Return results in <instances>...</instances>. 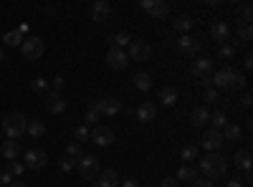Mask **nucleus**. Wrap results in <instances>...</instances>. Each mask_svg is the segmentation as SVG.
<instances>
[{
  "label": "nucleus",
  "instance_id": "obj_1",
  "mask_svg": "<svg viewBox=\"0 0 253 187\" xmlns=\"http://www.w3.org/2000/svg\"><path fill=\"white\" fill-rule=\"evenodd\" d=\"M213 86L223 89V91H236V89L246 86V76L238 74L233 66H223V69H218V74H213Z\"/></svg>",
  "mask_w": 253,
  "mask_h": 187
},
{
  "label": "nucleus",
  "instance_id": "obj_2",
  "mask_svg": "<svg viewBox=\"0 0 253 187\" xmlns=\"http://www.w3.org/2000/svg\"><path fill=\"white\" fill-rule=\"evenodd\" d=\"M200 170H203V175H205L208 180H213V177H223V175L228 172V162H225V157H223V154L210 152L208 157H203V159H200Z\"/></svg>",
  "mask_w": 253,
  "mask_h": 187
},
{
  "label": "nucleus",
  "instance_id": "obj_3",
  "mask_svg": "<svg viewBox=\"0 0 253 187\" xmlns=\"http://www.w3.org/2000/svg\"><path fill=\"white\" fill-rule=\"evenodd\" d=\"M26 127H28V119L20 114V112H10L5 119H3V132L8 139H20L26 134Z\"/></svg>",
  "mask_w": 253,
  "mask_h": 187
},
{
  "label": "nucleus",
  "instance_id": "obj_4",
  "mask_svg": "<svg viewBox=\"0 0 253 187\" xmlns=\"http://www.w3.org/2000/svg\"><path fill=\"white\" fill-rule=\"evenodd\" d=\"M193 76L200 78V84L205 89H213V58H198L193 61Z\"/></svg>",
  "mask_w": 253,
  "mask_h": 187
},
{
  "label": "nucleus",
  "instance_id": "obj_5",
  "mask_svg": "<svg viewBox=\"0 0 253 187\" xmlns=\"http://www.w3.org/2000/svg\"><path fill=\"white\" fill-rule=\"evenodd\" d=\"M76 170H79V175H81L84 180H96L99 172H101V164H99V159L91 157V154H81V157L76 159Z\"/></svg>",
  "mask_w": 253,
  "mask_h": 187
},
{
  "label": "nucleus",
  "instance_id": "obj_6",
  "mask_svg": "<svg viewBox=\"0 0 253 187\" xmlns=\"http://www.w3.org/2000/svg\"><path fill=\"white\" fill-rule=\"evenodd\" d=\"M139 8L144 13H150L152 20H165L170 15V3H167V0H142Z\"/></svg>",
  "mask_w": 253,
  "mask_h": 187
},
{
  "label": "nucleus",
  "instance_id": "obj_7",
  "mask_svg": "<svg viewBox=\"0 0 253 187\" xmlns=\"http://www.w3.org/2000/svg\"><path fill=\"white\" fill-rule=\"evenodd\" d=\"M20 51H23V58H28V61H38L41 56H43L46 46H43V40H41L38 36H31V38H23V43H20Z\"/></svg>",
  "mask_w": 253,
  "mask_h": 187
},
{
  "label": "nucleus",
  "instance_id": "obj_8",
  "mask_svg": "<svg viewBox=\"0 0 253 187\" xmlns=\"http://www.w3.org/2000/svg\"><path fill=\"white\" fill-rule=\"evenodd\" d=\"M89 109H94L99 116H117V112L122 109V104H119V99L107 96V99H96V101H91V107H89Z\"/></svg>",
  "mask_w": 253,
  "mask_h": 187
},
{
  "label": "nucleus",
  "instance_id": "obj_9",
  "mask_svg": "<svg viewBox=\"0 0 253 187\" xmlns=\"http://www.w3.org/2000/svg\"><path fill=\"white\" fill-rule=\"evenodd\" d=\"M198 51H200V40H198V38H193V36H180V40H177V53H180V56L195 58Z\"/></svg>",
  "mask_w": 253,
  "mask_h": 187
},
{
  "label": "nucleus",
  "instance_id": "obj_10",
  "mask_svg": "<svg viewBox=\"0 0 253 187\" xmlns=\"http://www.w3.org/2000/svg\"><path fill=\"white\" fill-rule=\"evenodd\" d=\"M157 119V104L155 101H142L137 107V121L139 124H150Z\"/></svg>",
  "mask_w": 253,
  "mask_h": 187
},
{
  "label": "nucleus",
  "instance_id": "obj_11",
  "mask_svg": "<svg viewBox=\"0 0 253 187\" xmlns=\"http://www.w3.org/2000/svg\"><path fill=\"white\" fill-rule=\"evenodd\" d=\"M48 162V154L43 150H31L26 152V170H43Z\"/></svg>",
  "mask_w": 253,
  "mask_h": 187
},
{
  "label": "nucleus",
  "instance_id": "obj_12",
  "mask_svg": "<svg viewBox=\"0 0 253 187\" xmlns=\"http://www.w3.org/2000/svg\"><path fill=\"white\" fill-rule=\"evenodd\" d=\"M107 64H109V69H126L129 66V56H126L122 48H109V53H107Z\"/></svg>",
  "mask_w": 253,
  "mask_h": 187
},
{
  "label": "nucleus",
  "instance_id": "obj_13",
  "mask_svg": "<svg viewBox=\"0 0 253 187\" xmlns=\"http://www.w3.org/2000/svg\"><path fill=\"white\" fill-rule=\"evenodd\" d=\"M89 139L96 144V147H109V144L114 142V132H112L109 127H96V129L89 134Z\"/></svg>",
  "mask_w": 253,
  "mask_h": 187
},
{
  "label": "nucleus",
  "instance_id": "obj_14",
  "mask_svg": "<svg viewBox=\"0 0 253 187\" xmlns=\"http://www.w3.org/2000/svg\"><path fill=\"white\" fill-rule=\"evenodd\" d=\"M129 58H134V61H147L152 56V48H150V43H144V40H132L129 43V53H126Z\"/></svg>",
  "mask_w": 253,
  "mask_h": 187
},
{
  "label": "nucleus",
  "instance_id": "obj_15",
  "mask_svg": "<svg viewBox=\"0 0 253 187\" xmlns=\"http://www.w3.org/2000/svg\"><path fill=\"white\" fill-rule=\"evenodd\" d=\"M203 147L208 150V152H218L220 150V144H223V134L218 132V129H208L205 134H203Z\"/></svg>",
  "mask_w": 253,
  "mask_h": 187
},
{
  "label": "nucleus",
  "instance_id": "obj_16",
  "mask_svg": "<svg viewBox=\"0 0 253 187\" xmlns=\"http://www.w3.org/2000/svg\"><path fill=\"white\" fill-rule=\"evenodd\" d=\"M46 109H48L51 114L66 112V99H63L61 94H56V91H48V94H46Z\"/></svg>",
  "mask_w": 253,
  "mask_h": 187
},
{
  "label": "nucleus",
  "instance_id": "obj_17",
  "mask_svg": "<svg viewBox=\"0 0 253 187\" xmlns=\"http://www.w3.org/2000/svg\"><path fill=\"white\" fill-rule=\"evenodd\" d=\"M210 36L223 46V43H228V38H230V26L225 23V20H215V23L210 26Z\"/></svg>",
  "mask_w": 253,
  "mask_h": 187
},
{
  "label": "nucleus",
  "instance_id": "obj_18",
  "mask_svg": "<svg viewBox=\"0 0 253 187\" xmlns=\"http://www.w3.org/2000/svg\"><path fill=\"white\" fill-rule=\"evenodd\" d=\"M112 13V5L107 3V0H96V3H91V20H96V23H104V20L109 18Z\"/></svg>",
  "mask_w": 253,
  "mask_h": 187
},
{
  "label": "nucleus",
  "instance_id": "obj_19",
  "mask_svg": "<svg viewBox=\"0 0 253 187\" xmlns=\"http://www.w3.org/2000/svg\"><path fill=\"white\" fill-rule=\"evenodd\" d=\"M119 185V175L117 170H101L96 177V187H117Z\"/></svg>",
  "mask_w": 253,
  "mask_h": 187
},
{
  "label": "nucleus",
  "instance_id": "obj_20",
  "mask_svg": "<svg viewBox=\"0 0 253 187\" xmlns=\"http://www.w3.org/2000/svg\"><path fill=\"white\" fill-rule=\"evenodd\" d=\"M160 104H162V107H175V104H177V89L162 86L160 89Z\"/></svg>",
  "mask_w": 253,
  "mask_h": 187
},
{
  "label": "nucleus",
  "instance_id": "obj_21",
  "mask_svg": "<svg viewBox=\"0 0 253 187\" xmlns=\"http://www.w3.org/2000/svg\"><path fill=\"white\" fill-rule=\"evenodd\" d=\"M220 134H223V142H238L241 139V134H243V129L238 127V124H225V127L220 129Z\"/></svg>",
  "mask_w": 253,
  "mask_h": 187
},
{
  "label": "nucleus",
  "instance_id": "obj_22",
  "mask_svg": "<svg viewBox=\"0 0 253 187\" xmlns=\"http://www.w3.org/2000/svg\"><path fill=\"white\" fill-rule=\"evenodd\" d=\"M3 157L10 159V162L20 157V142H18V139H8V142H3Z\"/></svg>",
  "mask_w": 253,
  "mask_h": 187
},
{
  "label": "nucleus",
  "instance_id": "obj_23",
  "mask_svg": "<svg viewBox=\"0 0 253 187\" xmlns=\"http://www.w3.org/2000/svg\"><path fill=\"white\" fill-rule=\"evenodd\" d=\"M134 86L139 89V91H150L152 89V76L147 74V71H139V74H134Z\"/></svg>",
  "mask_w": 253,
  "mask_h": 187
},
{
  "label": "nucleus",
  "instance_id": "obj_24",
  "mask_svg": "<svg viewBox=\"0 0 253 187\" xmlns=\"http://www.w3.org/2000/svg\"><path fill=\"white\" fill-rule=\"evenodd\" d=\"M193 127H205V124L210 121V112L205 109V107H198V109H193Z\"/></svg>",
  "mask_w": 253,
  "mask_h": 187
},
{
  "label": "nucleus",
  "instance_id": "obj_25",
  "mask_svg": "<svg viewBox=\"0 0 253 187\" xmlns=\"http://www.w3.org/2000/svg\"><path fill=\"white\" fill-rule=\"evenodd\" d=\"M177 182H195L198 180V172L190 167V164H185V167H180L177 170V177H175Z\"/></svg>",
  "mask_w": 253,
  "mask_h": 187
},
{
  "label": "nucleus",
  "instance_id": "obj_26",
  "mask_svg": "<svg viewBox=\"0 0 253 187\" xmlns=\"http://www.w3.org/2000/svg\"><path fill=\"white\" fill-rule=\"evenodd\" d=\"M190 28H193V18H190V15H177V18H175V31H177V33L187 36Z\"/></svg>",
  "mask_w": 253,
  "mask_h": 187
},
{
  "label": "nucleus",
  "instance_id": "obj_27",
  "mask_svg": "<svg viewBox=\"0 0 253 187\" xmlns=\"http://www.w3.org/2000/svg\"><path fill=\"white\" fill-rule=\"evenodd\" d=\"M210 121H213V129H223L225 127V124H228V114L223 112V109H215L213 114H210Z\"/></svg>",
  "mask_w": 253,
  "mask_h": 187
},
{
  "label": "nucleus",
  "instance_id": "obj_28",
  "mask_svg": "<svg viewBox=\"0 0 253 187\" xmlns=\"http://www.w3.org/2000/svg\"><path fill=\"white\" fill-rule=\"evenodd\" d=\"M236 164H238V167L241 170H251V152L248 150H236Z\"/></svg>",
  "mask_w": 253,
  "mask_h": 187
},
{
  "label": "nucleus",
  "instance_id": "obj_29",
  "mask_svg": "<svg viewBox=\"0 0 253 187\" xmlns=\"http://www.w3.org/2000/svg\"><path fill=\"white\" fill-rule=\"evenodd\" d=\"M26 132L31 134V137H43L46 134V124L43 121H28V127H26Z\"/></svg>",
  "mask_w": 253,
  "mask_h": 187
},
{
  "label": "nucleus",
  "instance_id": "obj_30",
  "mask_svg": "<svg viewBox=\"0 0 253 187\" xmlns=\"http://www.w3.org/2000/svg\"><path fill=\"white\" fill-rule=\"evenodd\" d=\"M3 43L5 46H20V43H23V33H20V31H8L3 36Z\"/></svg>",
  "mask_w": 253,
  "mask_h": 187
},
{
  "label": "nucleus",
  "instance_id": "obj_31",
  "mask_svg": "<svg viewBox=\"0 0 253 187\" xmlns=\"http://www.w3.org/2000/svg\"><path fill=\"white\" fill-rule=\"evenodd\" d=\"M112 43H114V48L129 46V43H132V36H129V33H124V31H119V33H114V36H112Z\"/></svg>",
  "mask_w": 253,
  "mask_h": 187
},
{
  "label": "nucleus",
  "instance_id": "obj_32",
  "mask_svg": "<svg viewBox=\"0 0 253 187\" xmlns=\"http://www.w3.org/2000/svg\"><path fill=\"white\" fill-rule=\"evenodd\" d=\"M238 38L243 40V43H248V40L253 38V26H251V23H243V26L238 28Z\"/></svg>",
  "mask_w": 253,
  "mask_h": 187
},
{
  "label": "nucleus",
  "instance_id": "obj_33",
  "mask_svg": "<svg viewBox=\"0 0 253 187\" xmlns=\"http://www.w3.org/2000/svg\"><path fill=\"white\" fill-rule=\"evenodd\" d=\"M58 164H61V170H63V172L76 170V159H74V157H69V154H66V157H61V159H58Z\"/></svg>",
  "mask_w": 253,
  "mask_h": 187
},
{
  "label": "nucleus",
  "instance_id": "obj_34",
  "mask_svg": "<svg viewBox=\"0 0 253 187\" xmlns=\"http://www.w3.org/2000/svg\"><path fill=\"white\" fill-rule=\"evenodd\" d=\"M182 159H185V162H193V159H198V147H193V144H187V147H182Z\"/></svg>",
  "mask_w": 253,
  "mask_h": 187
},
{
  "label": "nucleus",
  "instance_id": "obj_35",
  "mask_svg": "<svg viewBox=\"0 0 253 187\" xmlns=\"http://www.w3.org/2000/svg\"><path fill=\"white\" fill-rule=\"evenodd\" d=\"M238 13H241V18H243V23H251V18H253V8H251L248 3L238 5Z\"/></svg>",
  "mask_w": 253,
  "mask_h": 187
},
{
  "label": "nucleus",
  "instance_id": "obj_36",
  "mask_svg": "<svg viewBox=\"0 0 253 187\" xmlns=\"http://www.w3.org/2000/svg\"><path fill=\"white\" fill-rule=\"evenodd\" d=\"M218 53H220V58H233L236 56V46L233 43H223Z\"/></svg>",
  "mask_w": 253,
  "mask_h": 187
},
{
  "label": "nucleus",
  "instance_id": "obj_37",
  "mask_svg": "<svg viewBox=\"0 0 253 187\" xmlns=\"http://www.w3.org/2000/svg\"><path fill=\"white\" fill-rule=\"evenodd\" d=\"M89 134H91V132H89L86 127H76V132H74V137H76V144H79V142H86V139H89Z\"/></svg>",
  "mask_w": 253,
  "mask_h": 187
},
{
  "label": "nucleus",
  "instance_id": "obj_38",
  "mask_svg": "<svg viewBox=\"0 0 253 187\" xmlns=\"http://www.w3.org/2000/svg\"><path fill=\"white\" fill-rule=\"evenodd\" d=\"M23 170H26V164H20L18 159H13V162H10V167H8V172H10V175H15V177H18L20 172H23Z\"/></svg>",
  "mask_w": 253,
  "mask_h": 187
},
{
  "label": "nucleus",
  "instance_id": "obj_39",
  "mask_svg": "<svg viewBox=\"0 0 253 187\" xmlns=\"http://www.w3.org/2000/svg\"><path fill=\"white\" fill-rule=\"evenodd\" d=\"M96 121H99V114L94 109H89L86 114H84V124H96Z\"/></svg>",
  "mask_w": 253,
  "mask_h": 187
},
{
  "label": "nucleus",
  "instance_id": "obj_40",
  "mask_svg": "<svg viewBox=\"0 0 253 187\" xmlns=\"http://www.w3.org/2000/svg\"><path fill=\"white\" fill-rule=\"evenodd\" d=\"M205 101H208V104L218 101V89H205Z\"/></svg>",
  "mask_w": 253,
  "mask_h": 187
},
{
  "label": "nucleus",
  "instance_id": "obj_41",
  "mask_svg": "<svg viewBox=\"0 0 253 187\" xmlns=\"http://www.w3.org/2000/svg\"><path fill=\"white\" fill-rule=\"evenodd\" d=\"M69 157H74V159H79L81 157V147H79V144H69V152H66Z\"/></svg>",
  "mask_w": 253,
  "mask_h": 187
},
{
  "label": "nucleus",
  "instance_id": "obj_42",
  "mask_svg": "<svg viewBox=\"0 0 253 187\" xmlns=\"http://www.w3.org/2000/svg\"><path fill=\"white\" fill-rule=\"evenodd\" d=\"M5 185H8V187L13 185V175H10V172H3V175H0V187H5Z\"/></svg>",
  "mask_w": 253,
  "mask_h": 187
},
{
  "label": "nucleus",
  "instance_id": "obj_43",
  "mask_svg": "<svg viewBox=\"0 0 253 187\" xmlns=\"http://www.w3.org/2000/svg\"><path fill=\"white\" fill-rule=\"evenodd\" d=\"M160 187H180V182H177V180H175V177H165V180H162V185H160Z\"/></svg>",
  "mask_w": 253,
  "mask_h": 187
},
{
  "label": "nucleus",
  "instance_id": "obj_44",
  "mask_svg": "<svg viewBox=\"0 0 253 187\" xmlns=\"http://www.w3.org/2000/svg\"><path fill=\"white\" fill-rule=\"evenodd\" d=\"M193 187H213V182H210L208 177H203V180H195V182H193Z\"/></svg>",
  "mask_w": 253,
  "mask_h": 187
},
{
  "label": "nucleus",
  "instance_id": "obj_45",
  "mask_svg": "<svg viewBox=\"0 0 253 187\" xmlns=\"http://www.w3.org/2000/svg\"><path fill=\"white\" fill-rule=\"evenodd\" d=\"M61 89H63V78H61V76H56V78H53V91H56V94H61Z\"/></svg>",
  "mask_w": 253,
  "mask_h": 187
},
{
  "label": "nucleus",
  "instance_id": "obj_46",
  "mask_svg": "<svg viewBox=\"0 0 253 187\" xmlns=\"http://www.w3.org/2000/svg\"><path fill=\"white\" fill-rule=\"evenodd\" d=\"M33 89L43 91V89H46V78H36V81H33Z\"/></svg>",
  "mask_w": 253,
  "mask_h": 187
},
{
  "label": "nucleus",
  "instance_id": "obj_47",
  "mask_svg": "<svg viewBox=\"0 0 253 187\" xmlns=\"http://www.w3.org/2000/svg\"><path fill=\"white\" fill-rule=\"evenodd\" d=\"M243 69H246V71H251V69H253V56H246V61H243Z\"/></svg>",
  "mask_w": 253,
  "mask_h": 187
},
{
  "label": "nucleus",
  "instance_id": "obj_48",
  "mask_svg": "<svg viewBox=\"0 0 253 187\" xmlns=\"http://www.w3.org/2000/svg\"><path fill=\"white\" fill-rule=\"evenodd\" d=\"M225 187H243V182L236 177V180H228V182H225Z\"/></svg>",
  "mask_w": 253,
  "mask_h": 187
},
{
  "label": "nucleus",
  "instance_id": "obj_49",
  "mask_svg": "<svg viewBox=\"0 0 253 187\" xmlns=\"http://www.w3.org/2000/svg\"><path fill=\"white\" fill-rule=\"evenodd\" d=\"M243 104H246V107H251V104H253V96H251V91H246V94H243Z\"/></svg>",
  "mask_w": 253,
  "mask_h": 187
},
{
  "label": "nucleus",
  "instance_id": "obj_50",
  "mask_svg": "<svg viewBox=\"0 0 253 187\" xmlns=\"http://www.w3.org/2000/svg\"><path fill=\"white\" fill-rule=\"evenodd\" d=\"M122 187H137V180H132V177H129V180H124Z\"/></svg>",
  "mask_w": 253,
  "mask_h": 187
},
{
  "label": "nucleus",
  "instance_id": "obj_51",
  "mask_svg": "<svg viewBox=\"0 0 253 187\" xmlns=\"http://www.w3.org/2000/svg\"><path fill=\"white\" fill-rule=\"evenodd\" d=\"M10 187H28V185H23V182H13Z\"/></svg>",
  "mask_w": 253,
  "mask_h": 187
},
{
  "label": "nucleus",
  "instance_id": "obj_52",
  "mask_svg": "<svg viewBox=\"0 0 253 187\" xmlns=\"http://www.w3.org/2000/svg\"><path fill=\"white\" fill-rule=\"evenodd\" d=\"M0 58H3V51H0Z\"/></svg>",
  "mask_w": 253,
  "mask_h": 187
}]
</instances>
